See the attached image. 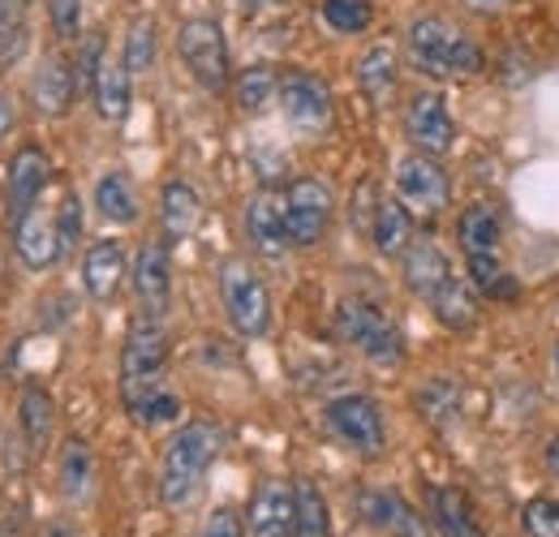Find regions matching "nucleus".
<instances>
[{"label": "nucleus", "mask_w": 559, "mask_h": 537, "mask_svg": "<svg viewBox=\"0 0 559 537\" xmlns=\"http://www.w3.org/2000/svg\"><path fill=\"white\" fill-rule=\"evenodd\" d=\"M246 9H263V4H284V0H241Z\"/></svg>", "instance_id": "obj_45"}, {"label": "nucleus", "mask_w": 559, "mask_h": 537, "mask_svg": "<svg viewBox=\"0 0 559 537\" xmlns=\"http://www.w3.org/2000/svg\"><path fill=\"white\" fill-rule=\"evenodd\" d=\"M48 22L61 39H78L82 31V0H48Z\"/></svg>", "instance_id": "obj_39"}, {"label": "nucleus", "mask_w": 559, "mask_h": 537, "mask_svg": "<svg viewBox=\"0 0 559 537\" xmlns=\"http://www.w3.org/2000/svg\"><path fill=\"white\" fill-rule=\"evenodd\" d=\"M392 181H396V199L405 202L409 211H418V215H439L448 206V199H452L448 172L439 168L435 155H421V151L396 159Z\"/></svg>", "instance_id": "obj_9"}, {"label": "nucleus", "mask_w": 559, "mask_h": 537, "mask_svg": "<svg viewBox=\"0 0 559 537\" xmlns=\"http://www.w3.org/2000/svg\"><path fill=\"white\" fill-rule=\"evenodd\" d=\"M219 456V430L211 421H190L173 434L168 452H164V469H159V499L168 508H186L194 499V490L203 486L211 461Z\"/></svg>", "instance_id": "obj_3"}, {"label": "nucleus", "mask_w": 559, "mask_h": 537, "mask_svg": "<svg viewBox=\"0 0 559 537\" xmlns=\"http://www.w3.org/2000/svg\"><path fill=\"white\" fill-rule=\"evenodd\" d=\"M328 426H332V434H336L345 448H353L357 456H379L383 443H388L379 404L370 401V396H361V392L336 396V401L328 404Z\"/></svg>", "instance_id": "obj_8"}, {"label": "nucleus", "mask_w": 559, "mask_h": 537, "mask_svg": "<svg viewBox=\"0 0 559 537\" xmlns=\"http://www.w3.org/2000/svg\"><path fill=\"white\" fill-rule=\"evenodd\" d=\"M246 237L259 254L280 259L288 250V232H284V199H276L272 190H259L250 206H246Z\"/></svg>", "instance_id": "obj_18"}, {"label": "nucleus", "mask_w": 559, "mask_h": 537, "mask_svg": "<svg viewBox=\"0 0 559 537\" xmlns=\"http://www.w3.org/2000/svg\"><path fill=\"white\" fill-rule=\"evenodd\" d=\"M203 219V202L199 194L186 186V181H168L164 194H159V224H164V246H177V241H190L194 228Z\"/></svg>", "instance_id": "obj_21"}, {"label": "nucleus", "mask_w": 559, "mask_h": 537, "mask_svg": "<svg viewBox=\"0 0 559 537\" xmlns=\"http://www.w3.org/2000/svg\"><path fill=\"white\" fill-rule=\"evenodd\" d=\"M95 211L108 224H117V228H126V224L139 219V194H134V186H130L126 172H104L95 181Z\"/></svg>", "instance_id": "obj_28"}, {"label": "nucleus", "mask_w": 559, "mask_h": 537, "mask_svg": "<svg viewBox=\"0 0 559 537\" xmlns=\"http://www.w3.org/2000/svg\"><path fill=\"white\" fill-rule=\"evenodd\" d=\"M91 95H95V108L104 121H126L130 104H134V73L121 61H104L91 82Z\"/></svg>", "instance_id": "obj_22"}, {"label": "nucleus", "mask_w": 559, "mask_h": 537, "mask_svg": "<svg viewBox=\"0 0 559 537\" xmlns=\"http://www.w3.org/2000/svg\"><path fill=\"white\" fill-rule=\"evenodd\" d=\"M469 284H474L478 293L495 297V301L516 297V279L503 271V263H499L495 254H469Z\"/></svg>", "instance_id": "obj_34"}, {"label": "nucleus", "mask_w": 559, "mask_h": 537, "mask_svg": "<svg viewBox=\"0 0 559 537\" xmlns=\"http://www.w3.org/2000/svg\"><path fill=\"white\" fill-rule=\"evenodd\" d=\"M396 77H401V57H396L392 44H374V48H366V52L357 57V86H361L374 104H383V99L396 91Z\"/></svg>", "instance_id": "obj_24"}, {"label": "nucleus", "mask_w": 559, "mask_h": 537, "mask_svg": "<svg viewBox=\"0 0 559 537\" xmlns=\"http://www.w3.org/2000/svg\"><path fill=\"white\" fill-rule=\"evenodd\" d=\"M336 336L374 366H401L405 357V336L401 327L370 301H341L336 306Z\"/></svg>", "instance_id": "obj_5"}, {"label": "nucleus", "mask_w": 559, "mask_h": 537, "mask_svg": "<svg viewBox=\"0 0 559 537\" xmlns=\"http://www.w3.org/2000/svg\"><path fill=\"white\" fill-rule=\"evenodd\" d=\"M370 241L383 259H401L414 241V219H409V206L401 199H383L379 202V215H374V228H370Z\"/></svg>", "instance_id": "obj_23"}, {"label": "nucleus", "mask_w": 559, "mask_h": 537, "mask_svg": "<svg viewBox=\"0 0 559 537\" xmlns=\"http://www.w3.org/2000/svg\"><path fill=\"white\" fill-rule=\"evenodd\" d=\"M91 481H95V461H91V448L82 439H70L61 448V490L70 499L91 494Z\"/></svg>", "instance_id": "obj_33"}, {"label": "nucleus", "mask_w": 559, "mask_h": 537, "mask_svg": "<svg viewBox=\"0 0 559 537\" xmlns=\"http://www.w3.org/2000/svg\"><path fill=\"white\" fill-rule=\"evenodd\" d=\"M323 22L336 35H361L374 22V4L370 0H323Z\"/></svg>", "instance_id": "obj_35"}, {"label": "nucleus", "mask_w": 559, "mask_h": 537, "mask_svg": "<svg viewBox=\"0 0 559 537\" xmlns=\"http://www.w3.org/2000/svg\"><path fill=\"white\" fill-rule=\"evenodd\" d=\"M379 186L374 181H357V190H353V228L361 232V237H370V228H374V215H379Z\"/></svg>", "instance_id": "obj_37"}, {"label": "nucleus", "mask_w": 559, "mask_h": 537, "mask_svg": "<svg viewBox=\"0 0 559 537\" xmlns=\"http://www.w3.org/2000/svg\"><path fill=\"white\" fill-rule=\"evenodd\" d=\"M401 271H405V284L409 293L421 297L430 306V314L452 327V332H465L478 323V301H474V284H465L452 259L439 250V241L430 237H418L409 241V250L401 254Z\"/></svg>", "instance_id": "obj_1"}, {"label": "nucleus", "mask_w": 559, "mask_h": 537, "mask_svg": "<svg viewBox=\"0 0 559 537\" xmlns=\"http://www.w3.org/2000/svg\"><path fill=\"white\" fill-rule=\"evenodd\" d=\"M469 9H478V13H495V9H508L512 0H465Z\"/></svg>", "instance_id": "obj_43"}, {"label": "nucleus", "mask_w": 559, "mask_h": 537, "mask_svg": "<svg viewBox=\"0 0 559 537\" xmlns=\"http://www.w3.org/2000/svg\"><path fill=\"white\" fill-rule=\"evenodd\" d=\"M121 396H126L130 417H134L139 426H151V430L181 417V401H177L173 392H164L159 383H155V387H139V392H121Z\"/></svg>", "instance_id": "obj_30"}, {"label": "nucleus", "mask_w": 559, "mask_h": 537, "mask_svg": "<svg viewBox=\"0 0 559 537\" xmlns=\"http://www.w3.org/2000/svg\"><path fill=\"white\" fill-rule=\"evenodd\" d=\"M13 250H17V259L31 271L52 267L66 254L61 232H57V215L48 206H39V202L26 206L22 215H13Z\"/></svg>", "instance_id": "obj_13"}, {"label": "nucleus", "mask_w": 559, "mask_h": 537, "mask_svg": "<svg viewBox=\"0 0 559 537\" xmlns=\"http://www.w3.org/2000/svg\"><path fill=\"white\" fill-rule=\"evenodd\" d=\"M525 534L530 537H559V503L556 499H534L525 503Z\"/></svg>", "instance_id": "obj_38"}, {"label": "nucleus", "mask_w": 559, "mask_h": 537, "mask_svg": "<svg viewBox=\"0 0 559 537\" xmlns=\"http://www.w3.org/2000/svg\"><path fill=\"white\" fill-rule=\"evenodd\" d=\"M556 370H559V348H556Z\"/></svg>", "instance_id": "obj_46"}, {"label": "nucleus", "mask_w": 559, "mask_h": 537, "mask_svg": "<svg viewBox=\"0 0 559 537\" xmlns=\"http://www.w3.org/2000/svg\"><path fill=\"white\" fill-rule=\"evenodd\" d=\"M82 284L95 301H112L126 284V250L121 241H95L82 259Z\"/></svg>", "instance_id": "obj_20"}, {"label": "nucleus", "mask_w": 559, "mask_h": 537, "mask_svg": "<svg viewBox=\"0 0 559 537\" xmlns=\"http://www.w3.org/2000/svg\"><path fill=\"white\" fill-rule=\"evenodd\" d=\"M357 512L370 529L388 537H426L421 516L401 499V494H388V490H361L357 494Z\"/></svg>", "instance_id": "obj_16"}, {"label": "nucleus", "mask_w": 559, "mask_h": 537, "mask_svg": "<svg viewBox=\"0 0 559 537\" xmlns=\"http://www.w3.org/2000/svg\"><path fill=\"white\" fill-rule=\"evenodd\" d=\"M17 426L26 434V448L31 452H44L48 439H52V426H57V404L44 387H26L22 401H17Z\"/></svg>", "instance_id": "obj_27"}, {"label": "nucleus", "mask_w": 559, "mask_h": 537, "mask_svg": "<svg viewBox=\"0 0 559 537\" xmlns=\"http://www.w3.org/2000/svg\"><path fill=\"white\" fill-rule=\"evenodd\" d=\"M134 293L142 301V314L159 319L168 310V297H173V259H168V246L164 241H146L134 259Z\"/></svg>", "instance_id": "obj_14"}, {"label": "nucleus", "mask_w": 559, "mask_h": 537, "mask_svg": "<svg viewBox=\"0 0 559 537\" xmlns=\"http://www.w3.org/2000/svg\"><path fill=\"white\" fill-rule=\"evenodd\" d=\"M332 211H336V194L319 177H297L284 190V232H288V246H297V250L319 246L328 224H332Z\"/></svg>", "instance_id": "obj_7"}, {"label": "nucleus", "mask_w": 559, "mask_h": 537, "mask_svg": "<svg viewBox=\"0 0 559 537\" xmlns=\"http://www.w3.org/2000/svg\"><path fill=\"white\" fill-rule=\"evenodd\" d=\"M276 99L284 117H288V126L301 130V134H319V130L332 126V91H328L323 77H314L306 69H293V73L280 77Z\"/></svg>", "instance_id": "obj_11"}, {"label": "nucleus", "mask_w": 559, "mask_h": 537, "mask_svg": "<svg viewBox=\"0 0 559 537\" xmlns=\"http://www.w3.org/2000/svg\"><path fill=\"white\" fill-rule=\"evenodd\" d=\"M155 48H159V39H155V22H151V17H139V22L130 26V35H126L121 65L130 69V73H146V69L155 65Z\"/></svg>", "instance_id": "obj_36"}, {"label": "nucleus", "mask_w": 559, "mask_h": 537, "mask_svg": "<svg viewBox=\"0 0 559 537\" xmlns=\"http://www.w3.org/2000/svg\"><path fill=\"white\" fill-rule=\"evenodd\" d=\"M177 57L186 61L190 77L203 91H224L228 86V39L215 17H190L177 31Z\"/></svg>", "instance_id": "obj_6"}, {"label": "nucleus", "mask_w": 559, "mask_h": 537, "mask_svg": "<svg viewBox=\"0 0 559 537\" xmlns=\"http://www.w3.org/2000/svg\"><path fill=\"white\" fill-rule=\"evenodd\" d=\"M48 177H52L48 155L39 146H22L9 164V215H22L26 206H35L48 190Z\"/></svg>", "instance_id": "obj_19"}, {"label": "nucleus", "mask_w": 559, "mask_h": 537, "mask_svg": "<svg viewBox=\"0 0 559 537\" xmlns=\"http://www.w3.org/2000/svg\"><path fill=\"white\" fill-rule=\"evenodd\" d=\"M293 537H332V516H328V499L319 494L314 481H297L293 486Z\"/></svg>", "instance_id": "obj_29"}, {"label": "nucleus", "mask_w": 559, "mask_h": 537, "mask_svg": "<svg viewBox=\"0 0 559 537\" xmlns=\"http://www.w3.org/2000/svg\"><path fill=\"white\" fill-rule=\"evenodd\" d=\"M241 516L233 512V508H215L207 521H203V534L199 537H241Z\"/></svg>", "instance_id": "obj_41"}, {"label": "nucleus", "mask_w": 559, "mask_h": 537, "mask_svg": "<svg viewBox=\"0 0 559 537\" xmlns=\"http://www.w3.org/2000/svg\"><path fill=\"white\" fill-rule=\"evenodd\" d=\"M164 366H168V336L151 314H142L126 336V348H121V392L155 387Z\"/></svg>", "instance_id": "obj_10"}, {"label": "nucleus", "mask_w": 559, "mask_h": 537, "mask_svg": "<svg viewBox=\"0 0 559 537\" xmlns=\"http://www.w3.org/2000/svg\"><path fill=\"white\" fill-rule=\"evenodd\" d=\"M57 232H61V246L73 250L78 246V237H82V206L73 194H66V202L57 206Z\"/></svg>", "instance_id": "obj_40"}, {"label": "nucleus", "mask_w": 559, "mask_h": 537, "mask_svg": "<svg viewBox=\"0 0 559 537\" xmlns=\"http://www.w3.org/2000/svg\"><path fill=\"white\" fill-rule=\"evenodd\" d=\"M233 95H237V104H241V112H263L272 99L280 95V77L272 65H250L237 73V82H233Z\"/></svg>", "instance_id": "obj_31"}, {"label": "nucleus", "mask_w": 559, "mask_h": 537, "mask_svg": "<svg viewBox=\"0 0 559 537\" xmlns=\"http://www.w3.org/2000/svg\"><path fill=\"white\" fill-rule=\"evenodd\" d=\"M73 91H78V77H73L70 61L61 57V52H48L39 69H35V77H31V99H35V108L44 112V117H66L73 104Z\"/></svg>", "instance_id": "obj_17"}, {"label": "nucleus", "mask_w": 559, "mask_h": 537, "mask_svg": "<svg viewBox=\"0 0 559 537\" xmlns=\"http://www.w3.org/2000/svg\"><path fill=\"white\" fill-rule=\"evenodd\" d=\"M405 134L418 146L421 155H448L452 142H456V121L448 112V99L439 91H418L409 104H405Z\"/></svg>", "instance_id": "obj_12"}, {"label": "nucleus", "mask_w": 559, "mask_h": 537, "mask_svg": "<svg viewBox=\"0 0 559 537\" xmlns=\"http://www.w3.org/2000/svg\"><path fill=\"white\" fill-rule=\"evenodd\" d=\"M409 65L426 77H474L483 73V48L448 17H418L405 31Z\"/></svg>", "instance_id": "obj_2"}, {"label": "nucleus", "mask_w": 559, "mask_h": 537, "mask_svg": "<svg viewBox=\"0 0 559 537\" xmlns=\"http://www.w3.org/2000/svg\"><path fill=\"white\" fill-rule=\"evenodd\" d=\"M219 301H224V314L237 327V336L259 339L272 332V293L250 263L228 259L219 267Z\"/></svg>", "instance_id": "obj_4"}, {"label": "nucleus", "mask_w": 559, "mask_h": 537, "mask_svg": "<svg viewBox=\"0 0 559 537\" xmlns=\"http://www.w3.org/2000/svg\"><path fill=\"white\" fill-rule=\"evenodd\" d=\"M547 469H551L559 477V434L551 439V448H547Z\"/></svg>", "instance_id": "obj_44"}, {"label": "nucleus", "mask_w": 559, "mask_h": 537, "mask_svg": "<svg viewBox=\"0 0 559 537\" xmlns=\"http://www.w3.org/2000/svg\"><path fill=\"white\" fill-rule=\"evenodd\" d=\"M499 237H503V219H499V211L490 202L465 206V215L456 219V241H461L465 254H495Z\"/></svg>", "instance_id": "obj_25"}, {"label": "nucleus", "mask_w": 559, "mask_h": 537, "mask_svg": "<svg viewBox=\"0 0 559 537\" xmlns=\"http://www.w3.org/2000/svg\"><path fill=\"white\" fill-rule=\"evenodd\" d=\"M13 121H17V112H13V99H9V95H0V142L9 138Z\"/></svg>", "instance_id": "obj_42"}, {"label": "nucleus", "mask_w": 559, "mask_h": 537, "mask_svg": "<svg viewBox=\"0 0 559 537\" xmlns=\"http://www.w3.org/2000/svg\"><path fill=\"white\" fill-rule=\"evenodd\" d=\"M430 516H435V529L443 537H487L474 521L469 499L461 490H452V486L430 490Z\"/></svg>", "instance_id": "obj_26"}, {"label": "nucleus", "mask_w": 559, "mask_h": 537, "mask_svg": "<svg viewBox=\"0 0 559 537\" xmlns=\"http://www.w3.org/2000/svg\"><path fill=\"white\" fill-rule=\"evenodd\" d=\"M293 486L288 481H263L250 499V512H246V529L250 537H293Z\"/></svg>", "instance_id": "obj_15"}, {"label": "nucleus", "mask_w": 559, "mask_h": 537, "mask_svg": "<svg viewBox=\"0 0 559 537\" xmlns=\"http://www.w3.org/2000/svg\"><path fill=\"white\" fill-rule=\"evenodd\" d=\"M26 13L31 0H0V69H9L26 48Z\"/></svg>", "instance_id": "obj_32"}]
</instances>
